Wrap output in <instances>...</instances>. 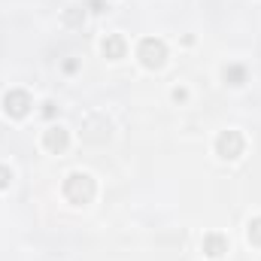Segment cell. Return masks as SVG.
I'll return each instance as SVG.
<instances>
[{"instance_id":"cell-4","label":"cell","mask_w":261,"mask_h":261,"mask_svg":"<svg viewBox=\"0 0 261 261\" xmlns=\"http://www.w3.org/2000/svg\"><path fill=\"white\" fill-rule=\"evenodd\" d=\"M31 107H34V100H31V94L24 88H9L3 94V113L9 119H24L31 113Z\"/></svg>"},{"instance_id":"cell-3","label":"cell","mask_w":261,"mask_h":261,"mask_svg":"<svg viewBox=\"0 0 261 261\" xmlns=\"http://www.w3.org/2000/svg\"><path fill=\"white\" fill-rule=\"evenodd\" d=\"M243 149H246V140H243L240 130H222L216 137V155L225 158V161H237L243 155Z\"/></svg>"},{"instance_id":"cell-8","label":"cell","mask_w":261,"mask_h":261,"mask_svg":"<svg viewBox=\"0 0 261 261\" xmlns=\"http://www.w3.org/2000/svg\"><path fill=\"white\" fill-rule=\"evenodd\" d=\"M222 76H225V82H228V85H234V88H237V85H243V82H246V67H243V64H228L225 70H222Z\"/></svg>"},{"instance_id":"cell-9","label":"cell","mask_w":261,"mask_h":261,"mask_svg":"<svg viewBox=\"0 0 261 261\" xmlns=\"http://www.w3.org/2000/svg\"><path fill=\"white\" fill-rule=\"evenodd\" d=\"M64 24L67 28H82V24H85V9H82V6H67L64 9Z\"/></svg>"},{"instance_id":"cell-13","label":"cell","mask_w":261,"mask_h":261,"mask_svg":"<svg viewBox=\"0 0 261 261\" xmlns=\"http://www.w3.org/2000/svg\"><path fill=\"white\" fill-rule=\"evenodd\" d=\"M85 6H88V9H91V12H107V9H110V6H107V3H103V0H88V3H85Z\"/></svg>"},{"instance_id":"cell-5","label":"cell","mask_w":261,"mask_h":261,"mask_svg":"<svg viewBox=\"0 0 261 261\" xmlns=\"http://www.w3.org/2000/svg\"><path fill=\"white\" fill-rule=\"evenodd\" d=\"M67 146H70V130H67V128L52 125V128L43 130V149H46V152L61 155V152H67Z\"/></svg>"},{"instance_id":"cell-14","label":"cell","mask_w":261,"mask_h":261,"mask_svg":"<svg viewBox=\"0 0 261 261\" xmlns=\"http://www.w3.org/2000/svg\"><path fill=\"white\" fill-rule=\"evenodd\" d=\"M76 70H79V61H76V58L64 61V73H76Z\"/></svg>"},{"instance_id":"cell-2","label":"cell","mask_w":261,"mask_h":261,"mask_svg":"<svg viewBox=\"0 0 261 261\" xmlns=\"http://www.w3.org/2000/svg\"><path fill=\"white\" fill-rule=\"evenodd\" d=\"M137 58H140V64L146 67V70H158L167 61V43L158 40V37H146L137 46Z\"/></svg>"},{"instance_id":"cell-7","label":"cell","mask_w":261,"mask_h":261,"mask_svg":"<svg viewBox=\"0 0 261 261\" xmlns=\"http://www.w3.org/2000/svg\"><path fill=\"white\" fill-rule=\"evenodd\" d=\"M203 252H206L210 258H222V255L228 252V237L219 234V231H210V234L203 237Z\"/></svg>"},{"instance_id":"cell-6","label":"cell","mask_w":261,"mask_h":261,"mask_svg":"<svg viewBox=\"0 0 261 261\" xmlns=\"http://www.w3.org/2000/svg\"><path fill=\"white\" fill-rule=\"evenodd\" d=\"M100 52H103V58H110V61H119V58H125V52H128V43H125V37H122V34H110V37L103 40Z\"/></svg>"},{"instance_id":"cell-12","label":"cell","mask_w":261,"mask_h":261,"mask_svg":"<svg viewBox=\"0 0 261 261\" xmlns=\"http://www.w3.org/2000/svg\"><path fill=\"white\" fill-rule=\"evenodd\" d=\"M58 116V103L55 100H46L43 103V119H55Z\"/></svg>"},{"instance_id":"cell-1","label":"cell","mask_w":261,"mask_h":261,"mask_svg":"<svg viewBox=\"0 0 261 261\" xmlns=\"http://www.w3.org/2000/svg\"><path fill=\"white\" fill-rule=\"evenodd\" d=\"M64 197L73 203V206H85V203H91L94 195H97V182H94V176L91 173H85V170H73V173H67L64 179Z\"/></svg>"},{"instance_id":"cell-15","label":"cell","mask_w":261,"mask_h":261,"mask_svg":"<svg viewBox=\"0 0 261 261\" xmlns=\"http://www.w3.org/2000/svg\"><path fill=\"white\" fill-rule=\"evenodd\" d=\"M186 97H189L186 88H173V100H186Z\"/></svg>"},{"instance_id":"cell-11","label":"cell","mask_w":261,"mask_h":261,"mask_svg":"<svg viewBox=\"0 0 261 261\" xmlns=\"http://www.w3.org/2000/svg\"><path fill=\"white\" fill-rule=\"evenodd\" d=\"M9 182H12V170H9L6 164H0V192L9 189Z\"/></svg>"},{"instance_id":"cell-10","label":"cell","mask_w":261,"mask_h":261,"mask_svg":"<svg viewBox=\"0 0 261 261\" xmlns=\"http://www.w3.org/2000/svg\"><path fill=\"white\" fill-rule=\"evenodd\" d=\"M246 237H249L252 246H261V216L249 219V225H246Z\"/></svg>"}]
</instances>
